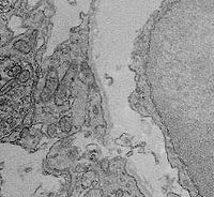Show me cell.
I'll return each instance as SVG.
<instances>
[{"instance_id":"1","label":"cell","mask_w":214,"mask_h":197,"mask_svg":"<svg viewBox=\"0 0 214 197\" xmlns=\"http://www.w3.org/2000/svg\"><path fill=\"white\" fill-rule=\"evenodd\" d=\"M152 101L202 197H214V0H178L149 46Z\"/></svg>"},{"instance_id":"2","label":"cell","mask_w":214,"mask_h":197,"mask_svg":"<svg viewBox=\"0 0 214 197\" xmlns=\"http://www.w3.org/2000/svg\"><path fill=\"white\" fill-rule=\"evenodd\" d=\"M122 196H123V192L122 191H118L116 193V197H122Z\"/></svg>"}]
</instances>
